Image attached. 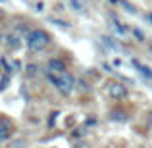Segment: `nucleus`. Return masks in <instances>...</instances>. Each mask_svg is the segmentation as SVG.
Instances as JSON below:
<instances>
[{"mask_svg": "<svg viewBox=\"0 0 152 148\" xmlns=\"http://www.w3.org/2000/svg\"><path fill=\"white\" fill-rule=\"evenodd\" d=\"M48 42H50V35L46 33V31H42V29H35V31H31V33L27 35V46H29V50H33V52H39V50L46 48Z\"/></svg>", "mask_w": 152, "mask_h": 148, "instance_id": "nucleus-1", "label": "nucleus"}, {"mask_svg": "<svg viewBox=\"0 0 152 148\" xmlns=\"http://www.w3.org/2000/svg\"><path fill=\"white\" fill-rule=\"evenodd\" d=\"M48 79H50L52 83H54L56 87H58V90H62L64 94H71V93H73L75 81H73V77H71V75L67 73V71H64V73H58V77H56V75L50 71Z\"/></svg>", "mask_w": 152, "mask_h": 148, "instance_id": "nucleus-2", "label": "nucleus"}, {"mask_svg": "<svg viewBox=\"0 0 152 148\" xmlns=\"http://www.w3.org/2000/svg\"><path fill=\"white\" fill-rule=\"evenodd\" d=\"M48 69L52 71V73H64L66 71V63L62 62V60H56V58H52L50 62H48Z\"/></svg>", "mask_w": 152, "mask_h": 148, "instance_id": "nucleus-5", "label": "nucleus"}, {"mask_svg": "<svg viewBox=\"0 0 152 148\" xmlns=\"http://www.w3.org/2000/svg\"><path fill=\"white\" fill-rule=\"evenodd\" d=\"M112 117H114L115 121H125V114H119V112H114Z\"/></svg>", "mask_w": 152, "mask_h": 148, "instance_id": "nucleus-9", "label": "nucleus"}, {"mask_svg": "<svg viewBox=\"0 0 152 148\" xmlns=\"http://www.w3.org/2000/svg\"><path fill=\"white\" fill-rule=\"evenodd\" d=\"M2 17H4V12H2V10H0V19H2Z\"/></svg>", "mask_w": 152, "mask_h": 148, "instance_id": "nucleus-13", "label": "nucleus"}, {"mask_svg": "<svg viewBox=\"0 0 152 148\" xmlns=\"http://www.w3.org/2000/svg\"><path fill=\"white\" fill-rule=\"evenodd\" d=\"M123 8H125L127 12H131V14H135V12H137V10H135L133 6H131V4H127V2H123Z\"/></svg>", "mask_w": 152, "mask_h": 148, "instance_id": "nucleus-10", "label": "nucleus"}, {"mask_svg": "<svg viewBox=\"0 0 152 148\" xmlns=\"http://www.w3.org/2000/svg\"><path fill=\"white\" fill-rule=\"evenodd\" d=\"M133 66L137 67V69H139V73H141L145 79H148V81H152V69H150V67L142 66L141 62H137V60H133Z\"/></svg>", "mask_w": 152, "mask_h": 148, "instance_id": "nucleus-6", "label": "nucleus"}, {"mask_svg": "<svg viewBox=\"0 0 152 148\" xmlns=\"http://www.w3.org/2000/svg\"><path fill=\"white\" fill-rule=\"evenodd\" d=\"M10 85V75H2V79H0V90H6V87Z\"/></svg>", "mask_w": 152, "mask_h": 148, "instance_id": "nucleus-8", "label": "nucleus"}, {"mask_svg": "<svg viewBox=\"0 0 152 148\" xmlns=\"http://www.w3.org/2000/svg\"><path fill=\"white\" fill-rule=\"evenodd\" d=\"M12 133H14V125H12V121L6 117V115H0V142L8 141V139L12 137Z\"/></svg>", "mask_w": 152, "mask_h": 148, "instance_id": "nucleus-4", "label": "nucleus"}, {"mask_svg": "<svg viewBox=\"0 0 152 148\" xmlns=\"http://www.w3.org/2000/svg\"><path fill=\"white\" fill-rule=\"evenodd\" d=\"M150 125H152V114H150Z\"/></svg>", "mask_w": 152, "mask_h": 148, "instance_id": "nucleus-15", "label": "nucleus"}, {"mask_svg": "<svg viewBox=\"0 0 152 148\" xmlns=\"http://www.w3.org/2000/svg\"><path fill=\"white\" fill-rule=\"evenodd\" d=\"M135 37H137V39H145V33L139 31V29H135Z\"/></svg>", "mask_w": 152, "mask_h": 148, "instance_id": "nucleus-11", "label": "nucleus"}, {"mask_svg": "<svg viewBox=\"0 0 152 148\" xmlns=\"http://www.w3.org/2000/svg\"><path fill=\"white\" fill-rule=\"evenodd\" d=\"M148 19H150V21H152V14H150V15H148Z\"/></svg>", "mask_w": 152, "mask_h": 148, "instance_id": "nucleus-14", "label": "nucleus"}, {"mask_svg": "<svg viewBox=\"0 0 152 148\" xmlns=\"http://www.w3.org/2000/svg\"><path fill=\"white\" fill-rule=\"evenodd\" d=\"M27 71H29V73H31V75H33V73H35V71H37V67H35V66H29V67H27Z\"/></svg>", "mask_w": 152, "mask_h": 148, "instance_id": "nucleus-12", "label": "nucleus"}, {"mask_svg": "<svg viewBox=\"0 0 152 148\" xmlns=\"http://www.w3.org/2000/svg\"><path fill=\"white\" fill-rule=\"evenodd\" d=\"M106 93L110 94L112 98L121 100V98L127 96V87L123 85V83H119V81H108L106 83Z\"/></svg>", "mask_w": 152, "mask_h": 148, "instance_id": "nucleus-3", "label": "nucleus"}, {"mask_svg": "<svg viewBox=\"0 0 152 148\" xmlns=\"http://www.w3.org/2000/svg\"><path fill=\"white\" fill-rule=\"evenodd\" d=\"M8 46H10V48H18L19 46V37L18 35H10V37H8Z\"/></svg>", "mask_w": 152, "mask_h": 148, "instance_id": "nucleus-7", "label": "nucleus"}]
</instances>
